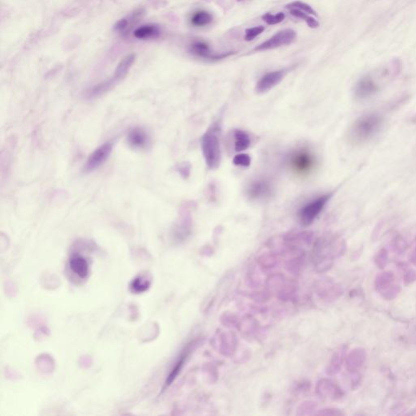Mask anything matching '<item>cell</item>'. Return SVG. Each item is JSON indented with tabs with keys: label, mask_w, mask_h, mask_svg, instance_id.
Masks as SVG:
<instances>
[{
	"label": "cell",
	"mask_w": 416,
	"mask_h": 416,
	"mask_svg": "<svg viewBox=\"0 0 416 416\" xmlns=\"http://www.w3.org/2000/svg\"><path fill=\"white\" fill-rule=\"evenodd\" d=\"M220 136L221 125L217 121L212 124L201 137V149L203 158L207 167L212 170L218 168L221 161Z\"/></svg>",
	"instance_id": "cell-1"
},
{
	"label": "cell",
	"mask_w": 416,
	"mask_h": 416,
	"mask_svg": "<svg viewBox=\"0 0 416 416\" xmlns=\"http://www.w3.org/2000/svg\"><path fill=\"white\" fill-rule=\"evenodd\" d=\"M383 120V117L377 113L366 114L361 116L351 128V139L358 143L370 140L382 129Z\"/></svg>",
	"instance_id": "cell-2"
},
{
	"label": "cell",
	"mask_w": 416,
	"mask_h": 416,
	"mask_svg": "<svg viewBox=\"0 0 416 416\" xmlns=\"http://www.w3.org/2000/svg\"><path fill=\"white\" fill-rule=\"evenodd\" d=\"M290 169L299 176L309 174L315 168V155L307 148H299L293 151L288 159Z\"/></svg>",
	"instance_id": "cell-3"
},
{
	"label": "cell",
	"mask_w": 416,
	"mask_h": 416,
	"mask_svg": "<svg viewBox=\"0 0 416 416\" xmlns=\"http://www.w3.org/2000/svg\"><path fill=\"white\" fill-rule=\"evenodd\" d=\"M331 197V194H324L302 207L299 211V219L301 224L307 226L314 222V220L322 212Z\"/></svg>",
	"instance_id": "cell-4"
},
{
	"label": "cell",
	"mask_w": 416,
	"mask_h": 416,
	"mask_svg": "<svg viewBox=\"0 0 416 416\" xmlns=\"http://www.w3.org/2000/svg\"><path fill=\"white\" fill-rule=\"evenodd\" d=\"M297 33L295 31L290 28H286L284 30L279 31L278 33L273 35L269 39L259 44V46L255 48V51H264V50H273L275 48L281 47L292 43L296 39Z\"/></svg>",
	"instance_id": "cell-5"
},
{
	"label": "cell",
	"mask_w": 416,
	"mask_h": 416,
	"mask_svg": "<svg viewBox=\"0 0 416 416\" xmlns=\"http://www.w3.org/2000/svg\"><path fill=\"white\" fill-rule=\"evenodd\" d=\"M273 185L266 179H258L253 181L246 188V194L251 200H264L270 197Z\"/></svg>",
	"instance_id": "cell-6"
},
{
	"label": "cell",
	"mask_w": 416,
	"mask_h": 416,
	"mask_svg": "<svg viewBox=\"0 0 416 416\" xmlns=\"http://www.w3.org/2000/svg\"><path fill=\"white\" fill-rule=\"evenodd\" d=\"M190 51L197 57L207 60H219L234 54V51H227L223 53H215L211 50L209 45L203 41H195L190 46Z\"/></svg>",
	"instance_id": "cell-7"
},
{
	"label": "cell",
	"mask_w": 416,
	"mask_h": 416,
	"mask_svg": "<svg viewBox=\"0 0 416 416\" xmlns=\"http://www.w3.org/2000/svg\"><path fill=\"white\" fill-rule=\"evenodd\" d=\"M113 145L111 142H106L102 146L96 149L91 155L88 158L87 162L85 165V170L86 172L95 170L99 168L111 155Z\"/></svg>",
	"instance_id": "cell-8"
},
{
	"label": "cell",
	"mask_w": 416,
	"mask_h": 416,
	"mask_svg": "<svg viewBox=\"0 0 416 416\" xmlns=\"http://www.w3.org/2000/svg\"><path fill=\"white\" fill-rule=\"evenodd\" d=\"M288 72V69L277 70L273 72H268L262 76L256 84V92L259 94H264L278 85Z\"/></svg>",
	"instance_id": "cell-9"
},
{
	"label": "cell",
	"mask_w": 416,
	"mask_h": 416,
	"mask_svg": "<svg viewBox=\"0 0 416 416\" xmlns=\"http://www.w3.org/2000/svg\"><path fill=\"white\" fill-rule=\"evenodd\" d=\"M133 62V57L132 55H129L126 58H124V59H123L122 62L119 64L118 68H116V72H115V74H114V76L111 81H107L105 84L99 85L98 86H96L92 90V94L93 95H98V94H101L102 92L106 91L107 89H109L113 83L116 82L119 80H121L125 76L128 71H129V68L132 65Z\"/></svg>",
	"instance_id": "cell-10"
},
{
	"label": "cell",
	"mask_w": 416,
	"mask_h": 416,
	"mask_svg": "<svg viewBox=\"0 0 416 416\" xmlns=\"http://www.w3.org/2000/svg\"><path fill=\"white\" fill-rule=\"evenodd\" d=\"M379 90V85L370 76H366L360 79L355 86V96L359 99L369 98Z\"/></svg>",
	"instance_id": "cell-11"
},
{
	"label": "cell",
	"mask_w": 416,
	"mask_h": 416,
	"mask_svg": "<svg viewBox=\"0 0 416 416\" xmlns=\"http://www.w3.org/2000/svg\"><path fill=\"white\" fill-rule=\"evenodd\" d=\"M68 264L72 273L81 279H85L89 274V264L82 255L79 254L72 255L70 258Z\"/></svg>",
	"instance_id": "cell-12"
},
{
	"label": "cell",
	"mask_w": 416,
	"mask_h": 416,
	"mask_svg": "<svg viewBox=\"0 0 416 416\" xmlns=\"http://www.w3.org/2000/svg\"><path fill=\"white\" fill-rule=\"evenodd\" d=\"M160 29L156 24H145L134 31L133 35L140 40H147L159 36Z\"/></svg>",
	"instance_id": "cell-13"
},
{
	"label": "cell",
	"mask_w": 416,
	"mask_h": 416,
	"mask_svg": "<svg viewBox=\"0 0 416 416\" xmlns=\"http://www.w3.org/2000/svg\"><path fill=\"white\" fill-rule=\"evenodd\" d=\"M234 149L236 152L240 153L247 150L251 145V137L248 133L243 130L237 129L234 131Z\"/></svg>",
	"instance_id": "cell-14"
},
{
	"label": "cell",
	"mask_w": 416,
	"mask_h": 416,
	"mask_svg": "<svg viewBox=\"0 0 416 416\" xmlns=\"http://www.w3.org/2000/svg\"><path fill=\"white\" fill-rule=\"evenodd\" d=\"M212 19V15L208 11L199 10L191 15L190 23L195 27H204L211 24Z\"/></svg>",
	"instance_id": "cell-15"
},
{
	"label": "cell",
	"mask_w": 416,
	"mask_h": 416,
	"mask_svg": "<svg viewBox=\"0 0 416 416\" xmlns=\"http://www.w3.org/2000/svg\"><path fill=\"white\" fill-rule=\"evenodd\" d=\"M129 144L133 147L142 148L146 146L147 142V136L143 131L139 129H133L129 133L128 137Z\"/></svg>",
	"instance_id": "cell-16"
},
{
	"label": "cell",
	"mask_w": 416,
	"mask_h": 416,
	"mask_svg": "<svg viewBox=\"0 0 416 416\" xmlns=\"http://www.w3.org/2000/svg\"><path fill=\"white\" fill-rule=\"evenodd\" d=\"M290 14L295 16V17L300 18L302 20H304L310 28H318L319 25H320L319 22L315 18L311 16L309 14L306 13L304 11H300L298 9H290Z\"/></svg>",
	"instance_id": "cell-17"
},
{
	"label": "cell",
	"mask_w": 416,
	"mask_h": 416,
	"mask_svg": "<svg viewBox=\"0 0 416 416\" xmlns=\"http://www.w3.org/2000/svg\"><path fill=\"white\" fill-rule=\"evenodd\" d=\"M150 281L145 277H137L131 283V290L136 294H141L148 290Z\"/></svg>",
	"instance_id": "cell-18"
},
{
	"label": "cell",
	"mask_w": 416,
	"mask_h": 416,
	"mask_svg": "<svg viewBox=\"0 0 416 416\" xmlns=\"http://www.w3.org/2000/svg\"><path fill=\"white\" fill-rule=\"evenodd\" d=\"M286 8L298 9V10L304 11V12L309 14V15H317V13H316L314 9L312 8L309 4L302 2V1H294V2H290L289 4L286 5Z\"/></svg>",
	"instance_id": "cell-19"
},
{
	"label": "cell",
	"mask_w": 416,
	"mask_h": 416,
	"mask_svg": "<svg viewBox=\"0 0 416 416\" xmlns=\"http://www.w3.org/2000/svg\"><path fill=\"white\" fill-rule=\"evenodd\" d=\"M285 17H286V15L283 12H279L277 14L266 13L262 16V19L266 22L267 24L273 25V24H279L283 21Z\"/></svg>",
	"instance_id": "cell-20"
},
{
	"label": "cell",
	"mask_w": 416,
	"mask_h": 416,
	"mask_svg": "<svg viewBox=\"0 0 416 416\" xmlns=\"http://www.w3.org/2000/svg\"><path fill=\"white\" fill-rule=\"evenodd\" d=\"M264 29H265V28L262 26V25L246 28V32H245L246 33H245V40L247 41H253L255 37L261 34L264 32Z\"/></svg>",
	"instance_id": "cell-21"
},
{
	"label": "cell",
	"mask_w": 416,
	"mask_h": 416,
	"mask_svg": "<svg viewBox=\"0 0 416 416\" xmlns=\"http://www.w3.org/2000/svg\"><path fill=\"white\" fill-rule=\"evenodd\" d=\"M251 159L250 155L245 153H241L233 158V164L240 167H249L251 164Z\"/></svg>",
	"instance_id": "cell-22"
},
{
	"label": "cell",
	"mask_w": 416,
	"mask_h": 416,
	"mask_svg": "<svg viewBox=\"0 0 416 416\" xmlns=\"http://www.w3.org/2000/svg\"><path fill=\"white\" fill-rule=\"evenodd\" d=\"M379 254L380 255H378L377 259V264L378 266H380V268H383V267L386 266V262H387V255H386L387 253L383 251Z\"/></svg>",
	"instance_id": "cell-23"
},
{
	"label": "cell",
	"mask_w": 416,
	"mask_h": 416,
	"mask_svg": "<svg viewBox=\"0 0 416 416\" xmlns=\"http://www.w3.org/2000/svg\"><path fill=\"white\" fill-rule=\"evenodd\" d=\"M238 1H242V0H238Z\"/></svg>",
	"instance_id": "cell-24"
}]
</instances>
